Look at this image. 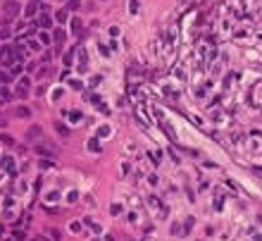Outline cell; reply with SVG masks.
Returning a JSON list of instances; mask_svg holds the SVG:
<instances>
[{"label": "cell", "mask_w": 262, "mask_h": 241, "mask_svg": "<svg viewBox=\"0 0 262 241\" xmlns=\"http://www.w3.org/2000/svg\"><path fill=\"white\" fill-rule=\"evenodd\" d=\"M10 48H0V62H12V60H17V57H10Z\"/></svg>", "instance_id": "obj_1"}, {"label": "cell", "mask_w": 262, "mask_h": 241, "mask_svg": "<svg viewBox=\"0 0 262 241\" xmlns=\"http://www.w3.org/2000/svg\"><path fill=\"white\" fill-rule=\"evenodd\" d=\"M36 10H38V0H31V2L26 5V15H29V17L36 15Z\"/></svg>", "instance_id": "obj_2"}, {"label": "cell", "mask_w": 262, "mask_h": 241, "mask_svg": "<svg viewBox=\"0 0 262 241\" xmlns=\"http://www.w3.org/2000/svg\"><path fill=\"white\" fill-rule=\"evenodd\" d=\"M2 167H5L7 172H14V162L10 160V158H2Z\"/></svg>", "instance_id": "obj_3"}, {"label": "cell", "mask_w": 262, "mask_h": 241, "mask_svg": "<svg viewBox=\"0 0 262 241\" xmlns=\"http://www.w3.org/2000/svg\"><path fill=\"white\" fill-rule=\"evenodd\" d=\"M36 153H38V155H50V158L55 155V153L50 151V148H45V146H38V148H36Z\"/></svg>", "instance_id": "obj_4"}, {"label": "cell", "mask_w": 262, "mask_h": 241, "mask_svg": "<svg viewBox=\"0 0 262 241\" xmlns=\"http://www.w3.org/2000/svg\"><path fill=\"white\" fill-rule=\"evenodd\" d=\"M31 136H34V139H38V136H41V127H31V129H29V139H31Z\"/></svg>", "instance_id": "obj_5"}, {"label": "cell", "mask_w": 262, "mask_h": 241, "mask_svg": "<svg viewBox=\"0 0 262 241\" xmlns=\"http://www.w3.org/2000/svg\"><path fill=\"white\" fill-rule=\"evenodd\" d=\"M17 10H19V5H17V2H5V12H12V15H14Z\"/></svg>", "instance_id": "obj_6"}, {"label": "cell", "mask_w": 262, "mask_h": 241, "mask_svg": "<svg viewBox=\"0 0 262 241\" xmlns=\"http://www.w3.org/2000/svg\"><path fill=\"white\" fill-rule=\"evenodd\" d=\"M29 115H31V110H29V107H24V105L17 107V117H29Z\"/></svg>", "instance_id": "obj_7"}, {"label": "cell", "mask_w": 262, "mask_h": 241, "mask_svg": "<svg viewBox=\"0 0 262 241\" xmlns=\"http://www.w3.org/2000/svg\"><path fill=\"white\" fill-rule=\"evenodd\" d=\"M62 41H64V31L57 29V31H55V43H62Z\"/></svg>", "instance_id": "obj_8"}, {"label": "cell", "mask_w": 262, "mask_h": 241, "mask_svg": "<svg viewBox=\"0 0 262 241\" xmlns=\"http://www.w3.org/2000/svg\"><path fill=\"white\" fill-rule=\"evenodd\" d=\"M38 24H41V27H50V17H48V15H41Z\"/></svg>", "instance_id": "obj_9"}, {"label": "cell", "mask_w": 262, "mask_h": 241, "mask_svg": "<svg viewBox=\"0 0 262 241\" xmlns=\"http://www.w3.org/2000/svg\"><path fill=\"white\" fill-rule=\"evenodd\" d=\"M57 131H60V134H62V136H67V134H69V129H67V127H64V124H57Z\"/></svg>", "instance_id": "obj_10"}, {"label": "cell", "mask_w": 262, "mask_h": 241, "mask_svg": "<svg viewBox=\"0 0 262 241\" xmlns=\"http://www.w3.org/2000/svg\"><path fill=\"white\" fill-rule=\"evenodd\" d=\"M79 29H81V22H79V19H74V22H72V31H79Z\"/></svg>", "instance_id": "obj_11"}, {"label": "cell", "mask_w": 262, "mask_h": 241, "mask_svg": "<svg viewBox=\"0 0 262 241\" xmlns=\"http://www.w3.org/2000/svg\"><path fill=\"white\" fill-rule=\"evenodd\" d=\"M0 96H2V98H10V93H7V86H0Z\"/></svg>", "instance_id": "obj_12"}, {"label": "cell", "mask_w": 262, "mask_h": 241, "mask_svg": "<svg viewBox=\"0 0 262 241\" xmlns=\"http://www.w3.org/2000/svg\"><path fill=\"white\" fill-rule=\"evenodd\" d=\"M41 43H50V36H48V34H41Z\"/></svg>", "instance_id": "obj_13"}, {"label": "cell", "mask_w": 262, "mask_h": 241, "mask_svg": "<svg viewBox=\"0 0 262 241\" xmlns=\"http://www.w3.org/2000/svg\"><path fill=\"white\" fill-rule=\"evenodd\" d=\"M67 19V12H57V22H64Z\"/></svg>", "instance_id": "obj_14"}, {"label": "cell", "mask_w": 262, "mask_h": 241, "mask_svg": "<svg viewBox=\"0 0 262 241\" xmlns=\"http://www.w3.org/2000/svg\"><path fill=\"white\" fill-rule=\"evenodd\" d=\"M19 72H22V67H19V64H14V67H12V77H17Z\"/></svg>", "instance_id": "obj_15"}, {"label": "cell", "mask_w": 262, "mask_h": 241, "mask_svg": "<svg viewBox=\"0 0 262 241\" xmlns=\"http://www.w3.org/2000/svg\"><path fill=\"white\" fill-rule=\"evenodd\" d=\"M0 139H2V143H7V146H10V143H12V139H10L7 134H2V136H0Z\"/></svg>", "instance_id": "obj_16"}, {"label": "cell", "mask_w": 262, "mask_h": 241, "mask_svg": "<svg viewBox=\"0 0 262 241\" xmlns=\"http://www.w3.org/2000/svg\"><path fill=\"white\" fill-rule=\"evenodd\" d=\"M69 7H72V10H76V7H79V0H72V2H69Z\"/></svg>", "instance_id": "obj_17"}]
</instances>
